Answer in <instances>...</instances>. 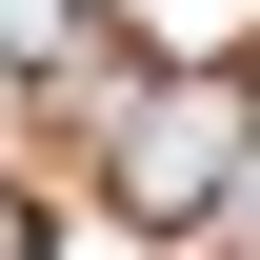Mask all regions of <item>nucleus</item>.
<instances>
[{"label": "nucleus", "mask_w": 260, "mask_h": 260, "mask_svg": "<svg viewBox=\"0 0 260 260\" xmlns=\"http://www.w3.org/2000/svg\"><path fill=\"white\" fill-rule=\"evenodd\" d=\"M80 140H100V200H120L140 240H220V180L260 140V60H140Z\"/></svg>", "instance_id": "obj_1"}, {"label": "nucleus", "mask_w": 260, "mask_h": 260, "mask_svg": "<svg viewBox=\"0 0 260 260\" xmlns=\"http://www.w3.org/2000/svg\"><path fill=\"white\" fill-rule=\"evenodd\" d=\"M80 40H100V20H80V0H0V60H20V80H40V120H60V80H80Z\"/></svg>", "instance_id": "obj_2"}, {"label": "nucleus", "mask_w": 260, "mask_h": 260, "mask_svg": "<svg viewBox=\"0 0 260 260\" xmlns=\"http://www.w3.org/2000/svg\"><path fill=\"white\" fill-rule=\"evenodd\" d=\"M40 240H60V220H40V180H0V260H40Z\"/></svg>", "instance_id": "obj_3"}, {"label": "nucleus", "mask_w": 260, "mask_h": 260, "mask_svg": "<svg viewBox=\"0 0 260 260\" xmlns=\"http://www.w3.org/2000/svg\"><path fill=\"white\" fill-rule=\"evenodd\" d=\"M220 220H240V240H260V140H240V180H220Z\"/></svg>", "instance_id": "obj_4"}, {"label": "nucleus", "mask_w": 260, "mask_h": 260, "mask_svg": "<svg viewBox=\"0 0 260 260\" xmlns=\"http://www.w3.org/2000/svg\"><path fill=\"white\" fill-rule=\"evenodd\" d=\"M240 260H260V240H240Z\"/></svg>", "instance_id": "obj_5"}]
</instances>
